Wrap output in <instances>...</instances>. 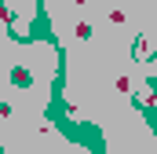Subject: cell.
<instances>
[{
    "label": "cell",
    "instance_id": "6da1fadb",
    "mask_svg": "<svg viewBox=\"0 0 157 154\" xmlns=\"http://www.w3.org/2000/svg\"><path fill=\"white\" fill-rule=\"evenodd\" d=\"M11 81H15L18 88H29V84H33V77H29L26 66H15V70H11Z\"/></svg>",
    "mask_w": 157,
    "mask_h": 154
}]
</instances>
